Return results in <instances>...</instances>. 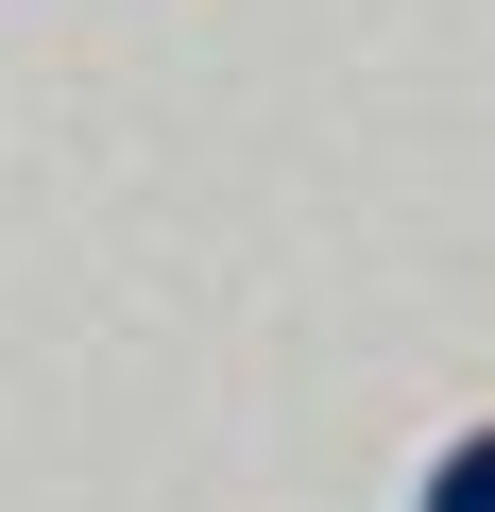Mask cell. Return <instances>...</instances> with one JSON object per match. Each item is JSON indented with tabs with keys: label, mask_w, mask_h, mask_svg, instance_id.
<instances>
[{
	"label": "cell",
	"mask_w": 495,
	"mask_h": 512,
	"mask_svg": "<svg viewBox=\"0 0 495 512\" xmlns=\"http://www.w3.org/2000/svg\"><path fill=\"white\" fill-rule=\"evenodd\" d=\"M427 512H495V427H461V444L427 461Z\"/></svg>",
	"instance_id": "obj_1"
}]
</instances>
